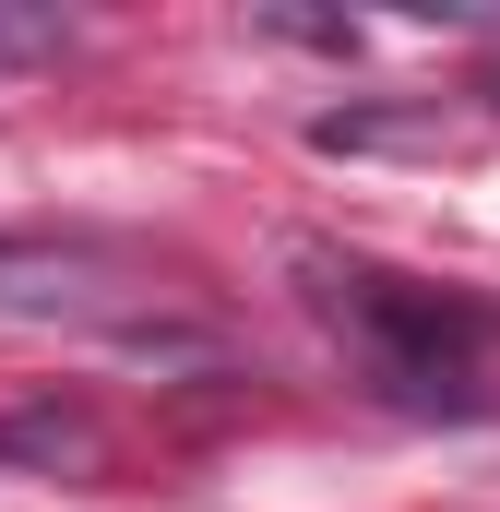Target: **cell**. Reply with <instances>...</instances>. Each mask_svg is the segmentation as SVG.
Returning <instances> with one entry per match:
<instances>
[{"label": "cell", "instance_id": "3", "mask_svg": "<svg viewBox=\"0 0 500 512\" xmlns=\"http://www.w3.org/2000/svg\"><path fill=\"white\" fill-rule=\"evenodd\" d=\"M0 441H12V453H84V429H72V417H12Z\"/></svg>", "mask_w": 500, "mask_h": 512}, {"label": "cell", "instance_id": "2", "mask_svg": "<svg viewBox=\"0 0 500 512\" xmlns=\"http://www.w3.org/2000/svg\"><path fill=\"white\" fill-rule=\"evenodd\" d=\"M0 322H120V286L72 251L0 239Z\"/></svg>", "mask_w": 500, "mask_h": 512}, {"label": "cell", "instance_id": "1", "mask_svg": "<svg viewBox=\"0 0 500 512\" xmlns=\"http://www.w3.org/2000/svg\"><path fill=\"white\" fill-rule=\"evenodd\" d=\"M298 274H310V298H322L334 322L370 334V358H381L405 393H465V322H453V310H429V298H405L393 274L334 262V251H298Z\"/></svg>", "mask_w": 500, "mask_h": 512}, {"label": "cell", "instance_id": "4", "mask_svg": "<svg viewBox=\"0 0 500 512\" xmlns=\"http://www.w3.org/2000/svg\"><path fill=\"white\" fill-rule=\"evenodd\" d=\"M489 96H500V84H489Z\"/></svg>", "mask_w": 500, "mask_h": 512}]
</instances>
